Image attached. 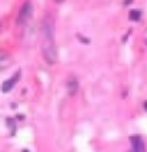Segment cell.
Segmentation results:
<instances>
[{"label":"cell","instance_id":"1","mask_svg":"<svg viewBox=\"0 0 147 152\" xmlns=\"http://www.w3.org/2000/svg\"><path fill=\"white\" fill-rule=\"evenodd\" d=\"M41 53L49 64H54L59 58L57 47L54 41V19L52 14H47L44 17L41 26Z\"/></svg>","mask_w":147,"mask_h":152},{"label":"cell","instance_id":"2","mask_svg":"<svg viewBox=\"0 0 147 152\" xmlns=\"http://www.w3.org/2000/svg\"><path fill=\"white\" fill-rule=\"evenodd\" d=\"M32 13H33V6L30 1H24V4L20 7V12H19V16H17V24H24L27 23V20L32 17Z\"/></svg>","mask_w":147,"mask_h":152},{"label":"cell","instance_id":"3","mask_svg":"<svg viewBox=\"0 0 147 152\" xmlns=\"http://www.w3.org/2000/svg\"><path fill=\"white\" fill-rule=\"evenodd\" d=\"M20 80V71H17V73L12 75L9 80H6L3 84H1V91L3 93H9V91H12V88H13L16 84H17V81Z\"/></svg>","mask_w":147,"mask_h":152},{"label":"cell","instance_id":"4","mask_svg":"<svg viewBox=\"0 0 147 152\" xmlns=\"http://www.w3.org/2000/svg\"><path fill=\"white\" fill-rule=\"evenodd\" d=\"M130 142H131V146H133V152H146V145H144L141 137L133 135L130 138Z\"/></svg>","mask_w":147,"mask_h":152},{"label":"cell","instance_id":"5","mask_svg":"<svg viewBox=\"0 0 147 152\" xmlns=\"http://www.w3.org/2000/svg\"><path fill=\"white\" fill-rule=\"evenodd\" d=\"M10 61H12V60H10V56H9V54L4 53V51H0V71L10 66Z\"/></svg>","mask_w":147,"mask_h":152},{"label":"cell","instance_id":"6","mask_svg":"<svg viewBox=\"0 0 147 152\" xmlns=\"http://www.w3.org/2000/svg\"><path fill=\"white\" fill-rule=\"evenodd\" d=\"M67 88H69V93L72 94V95L77 93V88H79V83H77V80L74 78V77H70V78H69V83H67Z\"/></svg>","mask_w":147,"mask_h":152},{"label":"cell","instance_id":"7","mask_svg":"<svg viewBox=\"0 0 147 152\" xmlns=\"http://www.w3.org/2000/svg\"><path fill=\"white\" fill-rule=\"evenodd\" d=\"M129 17H130V20H133V21H139L141 17V12L140 10H131L130 14H129Z\"/></svg>","mask_w":147,"mask_h":152},{"label":"cell","instance_id":"8","mask_svg":"<svg viewBox=\"0 0 147 152\" xmlns=\"http://www.w3.org/2000/svg\"><path fill=\"white\" fill-rule=\"evenodd\" d=\"M54 1H57V3H61V1H64V0H54Z\"/></svg>","mask_w":147,"mask_h":152},{"label":"cell","instance_id":"9","mask_svg":"<svg viewBox=\"0 0 147 152\" xmlns=\"http://www.w3.org/2000/svg\"><path fill=\"white\" fill-rule=\"evenodd\" d=\"M144 108H146V110H147V102H146V104H144Z\"/></svg>","mask_w":147,"mask_h":152},{"label":"cell","instance_id":"10","mask_svg":"<svg viewBox=\"0 0 147 152\" xmlns=\"http://www.w3.org/2000/svg\"><path fill=\"white\" fill-rule=\"evenodd\" d=\"M0 30H1V23H0Z\"/></svg>","mask_w":147,"mask_h":152}]
</instances>
